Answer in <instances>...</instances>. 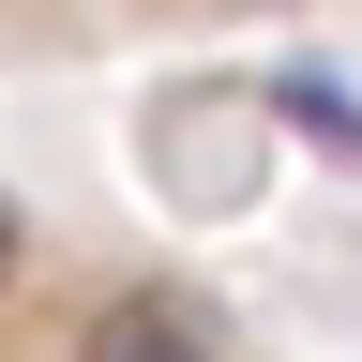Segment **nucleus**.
Returning <instances> with one entry per match:
<instances>
[{"instance_id": "obj_2", "label": "nucleus", "mask_w": 362, "mask_h": 362, "mask_svg": "<svg viewBox=\"0 0 362 362\" xmlns=\"http://www.w3.org/2000/svg\"><path fill=\"white\" fill-rule=\"evenodd\" d=\"M272 121H302V136H317L332 166H362V90H347V76H317V61H287V76H272Z\"/></svg>"}, {"instance_id": "obj_1", "label": "nucleus", "mask_w": 362, "mask_h": 362, "mask_svg": "<svg viewBox=\"0 0 362 362\" xmlns=\"http://www.w3.org/2000/svg\"><path fill=\"white\" fill-rule=\"evenodd\" d=\"M76 362H211V332H197L181 302H151V287H136V302H90Z\"/></svg>"}]
</instances>
